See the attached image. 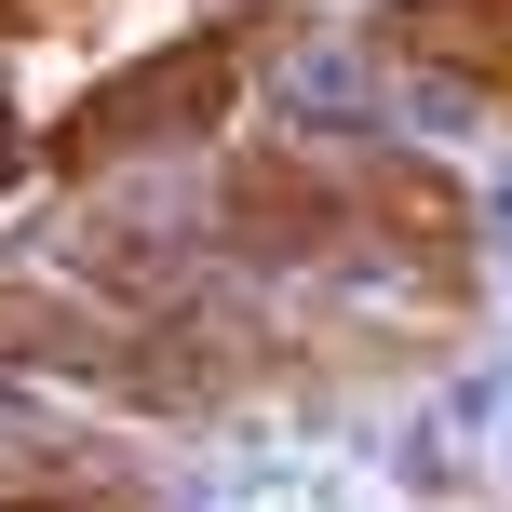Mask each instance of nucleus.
<instances>
[{
  "mask_svg": "<svg viewBox=\"0 0 512 512\" xmlns=\"http://www.w3.org/2000/svg\"><path fill=\"white\" fill-rule=\"evenodd\" d=\"M499 230H512V203H499Z\"/></svg>",
  "mask_w": 512,
  "mask_h": 512,
  "instance_id": "nucleus-1",
  "label": "nucleus"
}]
</instances>
